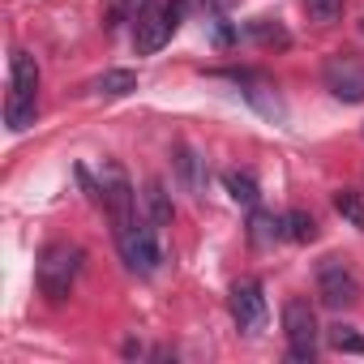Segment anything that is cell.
I'll list each match as a JSON object with an SVG mask.
<instances>
[{
	"label": "cell",
	"instance_id": "cell-14",
	"mask_svg": "<svg viewBox=\"0 0 364 364\" xmlns=\"http://www.w3.org/2000/svg\"><path fill=\"white\" fill-rule=\"evenodd\" d=\"M146 210H150V223H154V228H167V223H171L176 206H171V198H167V189H163V180H150V185H146Z\"/></svg>",
	"mask_w": 364,
	"mask_h": 364
},
{
	"label": "cell",
	"instance_id": "cell-7",
	"mask_svg": "<svg viewBox=\"0 0 364 364\" xmlns=\"http://www.w3.org/2000/svg\"><path fill=\"white\" fill-rule=\"evenodd\" d=\"M321 82L338 103H364V60L355 52H334L321 65Z\"/></svg>",
	"mask_w": 364,
	"mask_h": 364
},
{
	"label": "cell",
	"instance_id": "cell-2",
	"mask_svg": "<svg viewBox=\"0 0 364 364\" xmlns=\"http://www.w3.org/2000/svg\"><path fill=\"white\" fill-rule=\"evenodd\" d=\"M86 253L77 245H48L39 257V291L48 296V304H65L77 274H82Z\"/></svg>",
	"mask_w": 364,
	"mask_h": 364
},
{
	"label": "cell",
	"instance_id": "cell-18",
	"mask_svg": "<svg viewBox=\"0 0 364 364\" xmlns=\"http://www.w3.org/2000/svg\"><path fill=\"white\" fill-rule=\"evenodd\" d=\"M334 210H338L351 228L364 232V206H360V193H355V189H338V193H334Z\"/></svg>",
	"mask_w": 364,
	"mask_h": 364
},
{
	"label": "cell",
	"instance_id": "cell-20",
	"mask_svg": "<svg viewBox=\"0 0 364 364\" xmlns=\"http://www.w3.org/2000/svg\"><path fill=\"white\" fill-rule=\"evenodd\" d=\"M146 9V0H112V9H107V31L124 26V22H137V14Z\"/></svg>",
	"mask_w": 364,
	"mask_h": 364
},
{
	"label": "cell",
	"instance_id": "cell-8",
	"mask_svg": "<svg viewBox=\"0 0 364 364\" xmlns=\"http://www.w3.org/2000/svg\"><path fill=\"white\" fill-rule=\"evenodd\" d=\"M228 309H232V321L245 334H253L266 321V291H262V283L257 279H236L232 291H228Z\"/></svg>",
	"mask_w": 364,
	"mask_h": 364
},
{
	"label": "cell",
	"instance_id": "cell-17",
	"mask_svg": "<svg viewBox=\"0 0 364 364\" xmlns=\"http://www.w3.org/2000/svg\"><path fill=\"white\" fill-rule=\"evenodd\" d=\"M326 338H330V347L343 351V355H364V334H355L351 326H330Z\"/></svg>",
	"mask_w": 364,
	"mask_h": 364
},
{
	"label": "cell",
	"instance_id": "cell-13",
	"mask_svg": "<svg viewBox=\"0 0 364 364\" xmlns=\"http://www.w3.org/2000/svg\"><path fill=\"white\" fill-rule=\"evenodd\" d=\"M223 189L232 193V202H240V206H257V198H262V189H257V180L249 176V171H223Z\"/></svg>",
	"mask_w": 364,
	"mask_h": 364
},
{
	"label": "cell",
	"instance_id": "cell-6",
	"mask_svg": "<svg viewBox=\"0 0 364 364\" xmlns=\"http://www.w3.org/2000/svg\"><path fill=\"white\" fill-rule=\"evenodd\" d=\"M317 296H321L326 309H351V304H360L364 287H360V279H355V270L347 262L326 257L317 266Z\"/></svg>",
	"mask_w": 364,
	"mask_h": 364
},
{
	"label": "cell",
	"instance_id": "cell-19",
	"mask_svg": "<svg viewBox=\"0 0 364 364\" xmlns=\"http://www.w3.org/2000/svg\"><path fill=\"white\" fill-rule=\"evenodd\" d=\"M249 35L257 39V43H266V48H287V31L274 22L270 26V18H257V22H249Z\"/></svg>",
	"mask_w": 364,
	"mask_h": 364
},
{
	"label": "cell",
	"instance_id": "cell-3",
	"mask_svg": "<svg viewBox=\"0 0 364 364\" xmlns=\"http://www.w3.org/2000/svg\"><path fill=\"white\" fill-rule=\"evenodd\" d=\"M180 18H185V0H171V5H159V0H146V9L137 14L133 22V48L141 56H154L180 26Z\"/></svg>",
	"mask_w": 364,
	"mask_h": 364
},
{
	"label": "cell",
	"instance_id": "cell-9",
	"mask_svg": "<svg viewBox=\"0 0 364 364\" xmlns=\"http://www.w3.org/2000/svg\"><path fill=\"white\" fill-rule=\"evenodd\" d=\"M99 193H103V206H107V215H112L116 228H124V223L137 219V193H133L129 176H124L120 167H103V185H99Z\"/></svg>",
	"mask_w": 364,
	"mask_h": 364
},
{
	"label": "cell",
	"instance_id": "cell-1",
	"mask_svg": "<svg viewBox=\"0 0 364 364\" xmlns=\"http://www.w3.org/2000/svg\"><path fill=\"white\" fill-rule=\"evenodd\" d=\"M39 116V65L31 52H14L9 60V99H5V124L14 133H26Z\"/></svg>",
	"mask_w": 364,
	"mask_h": 364
},
{
	"label": "cell",
	"instance_id": "cell-5",
	"mask_svg": "<svg viewBox=\"0 0 364 364\" xmlns=\"http://www.w3.org/2000/svg\"><path fill=\"white\" fill-rule=\"evenodd\" d=\"M283 334H287V355L296 360V364H313L317 360V338H321V330H317V313H313V304L309 300H287L283 304Z\"/></svg>",
	"mask_w": 364,
	"mask_h": 364
},
{
	"label": "cell",
	"instance_id": "cell-4",
	"mask_svg": "<svg viewBox=\"0 0 364 364\" xmlns=\"http://www.w3.org/2000/svg\"><path fill=\"white\" fill-rule=\"evenodd\" d=\"M116 245H120V257H124V266L133 270V274H159V266H163V245H159V236H154V223H141V219H133V223H124V228H116Z\"/></svg>",
	"mask_w": 364,
	"mask_h": 364
},
{
	"label": "cell",
	"instance_id": "cell-10",
	"mask_svg": "<svg viewBox=\"0 0 364 364\" xmlns=\"http://www.w3.org/2000/svg\"><path fill=\"white\" fill-rule=\"evenodd\" d=\"M287 236V223L279 219V215H270V210H253V219H249V240L257 245V249H270V245H279Z\"/></svg>",
	"mask_w": 364,
	"mask_h": 364
},
{
	"label": "cell",
	"instance_id": "cell-12",
	"mask_svg": "<svg viewBox=\"0 0 364 364\" xmlns=\"http://www.w3.org/2000/svg\"><path fill=\"white\" fill-rule=\"evenodd\" d=\"M176 171H180V180H185V189L189 193H202L206 189V159L198 154V150H180V159H176Z\"/></svg>",
	"mask_w": 364,
	"mask_h": 364
},
{
	"label": "cell",
	"instance_id": "cell-16",
	"mask_svg": "<svg viewBox=\"0 0 364 364\" xmlns=\"http://www.w3.org/2000/svg\"><path fill=\"white\" fill-rule=\"evenodd\" d=\"M343 9H347V0H304V14L317 26H334L343 18Z\"/></svg>",
	"mask_w": 364,
	"mask_h": 364
},
{
	"label": "cell",
	"instance_id": "cell-11",
	"mask_svg": "<svg viewBox=\"0 0 364 364\" xmlns=\"http://www.w3.org/2000/svg\"><path fill=\"white\" fill-rule=\"evenodd\" d=\"M95 95H103V99H124V95H133L137 90V73L133 69H107L103 77H95V86H90Z\"/></svg>",
	"mask_w": 364,
	"mask_h": 364
},
{
	"label": "cell",
	"instance_id": "cell-21",
	"mask_svg": "<svg viewBox=\"0 0 364 364\" xmlns=\"http://www.w3.org/2000/svg\"><path fill=\"white\" fill-rule=\"evenodd\" d=\"M206 5H215V9H228V5H232V0H206Z\"/></svg>",
	"mask_w": 364,
	"mask_h": 364
},
{
	"label": "cell",
	"instance_id": "cell-15",
	"mask_svg": "<svg viewBox=\"0 0 364 364\" xmlns=\"http://www.w3.org/2000/svg\"><path fill=\"white\" fill-rule=\"evenodd\" d=\"M283 223H287V240H296V245H313L317 240V219L313 215L291 210V215H283Z\"/></svg>",
	"mask_w": 364,
	"mask_h": 364
}]
</instances>
